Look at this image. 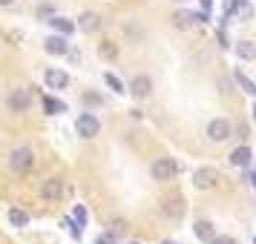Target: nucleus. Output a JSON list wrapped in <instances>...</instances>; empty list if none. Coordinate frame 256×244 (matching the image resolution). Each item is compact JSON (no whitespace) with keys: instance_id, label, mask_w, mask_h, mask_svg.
I'll use <instances>...</instances> for the list:
<instances>
[{"instance_id":"1","label":"nucleus","mask_w":256,"mask_h":244,"mask_svg":"<svg viewBox=\"0 0 256 244\" xmlns=\"http://www.w3.org/2000/svg\"><path fill=\"white\" fill-rule=\"evenodd\" d=\"M75 129H78L81 138H95V135L101 132V121H98L92 112H84V115H78V121H75Z\"/></svg>"},{"instance_id":"2","label":"nucleus","mask_w":256,"mask_h":244,"mask_svg":"<svg viewBox=\"0 0 256 244\" xmlns=\"http://www.w3.org/2000/svg\"><path fill=\"white\" fill-rule=\"evenodd\" d=\"M150 173H152V178H156V181H170V178L178 173V167H176L173 158H158V161L152 164Z\"/></svg>"},{"instance_id":"3","label":"nucleus","mask_w":256,"mask_h":244,"mask_svg":"<svg viewBox=\"0 0 256 244\" xmlns=\"http://www.w3.org/2000/svg\"><path fill=\"white\" fill-rule=\"evenodd\" d=\"M9 167H12L14 173H26V170L32 167V150H26V147H18V150L9 155Z\"/></svg>"},{"instance_id":"4","label":"nucleus","mask_w":256,"mask_h":244,"mask_svg":"<svg viewBox=\"0 0 256 244\" xmlns=\"http://www.w3.org/2000/svg\"><path fill=\"white\" fill-rule=\"evenodd\" d=\"M216 181H219V173H216L213 167H202V170L193 173V184H196L198 190H210Z\"/></svg>"},{"instance_id":"5","label":"nucleus","mask_w":256,"mask_h":244,"mask_svg":"<svg viewBox=\"0 0 256 244\" xmlns=\"http://www.w3.org/2000/svg\"><path fill=\"white\" fill-rule=\"evenodd\" d=\"M29 106H32L29 89H14V92L9 95V109H12V112H26Z\"/></svg>"},{"instance_id":"6","label":"nucleus","mask_w":256,"mask_h":244,"mask_svg":"<svg viewBox=\"0 0 256 244\" xmlns=\"http://www.w3.org/2000/svg\"><path fill=\"white\" fill-rule=\"evenodd\" d=\"M162 210H164V216H167V219H173V221L182 219V216H184V198H182V196H170L162 204Z\"/></svg>"},{"instance_id":"7","label":"nucleus","mask_w":256,"mask_h":244,"mask_svg":"<svg viewBox=\"0 0 256 244\" xmlns=\"http://www.w3.org/2000/svg\"><path fill=\"white\" fill-rule=\"evenodd\" d=\"M208 135H210V141H228L230 138V124L224 118H216V121H210Z\"/></svg>"},{"instance_id":"8","label":"nucleus","mask_w":256,"mask_h":244,"mask_svg":"<svg viewBox=\"0 0 256 244\" xmlns=\"http://www.w3.org/2000/svg\"><path fill=\"white\" fill-rule=\"evenodd\" d=\"M44 81H46L49 89H64V86H70V75L60 69H46L44 72Z\"/></svg>"},{"instance_id":"9","label":"nucleus","mask_w":256,"mask_h":244,"mask_svg":"<svg viewBox=\"0 0 256 244\" xmlns=\"http://www.w3.org/2000/svg\"><path fill=\"white\" fill-rule=\"evenodd\" d=\"M46 52L49 55H66L70 52V43H66V35H52V37H46Z\"/></svg>"},{"instance_id":"10","label":"nucleus","mask_w":256,"mask_h":244,"mask_svg":"<svg viewBox=\"0 0 256 244\" xmlns=\"http://www.w3.org/2000/svg\"><path fill=\"white\" fill-rule=\"evenodd\" d=\"M130 92L136 95V98H147V95L152 92V83L147 75H136V81L130 83Z\"/></svg>"},{"instance_id":"11","label":"nucleus","mask_w":256,"mask_h":244,"mask_svg":"<svg viewBox=\"0 0 256 244\" xmlns=\"http://www.w3.org/2000/svg\"><path fill=\"white\" fill-rule=\"evenodd\" d=\"M40 196L49 198V201H58L60 196H64V181H58V178H52V181H46V184L40 187Z\"/></svg>"},{"instance_id":"12","label":"nucleus","mask_w":256,"mask_h":244,"mask_svg":"<svg viewBox=\"0 0 256 244\" xmlns=\"http://www.w3.org/2000/svg\"><path fill=\"white\" fill-rule=\"evenodd\" d=\"M230 164L233 167H248V164H250V150H248V147H236V150L230 152Z\"/></svg>"},{"instance_id":"13","label":"nucleus","mask_w":256,"mask_h":244,"mask_svg":"<svg viewBox=\"0 0 256 244\" xmlns=\"http://www.w3.org/2000/svg\"><path fill=\"white\" fill-rule=\"evenodd\" d=\"M44 112L46 115H60V112H66V104L58 101V98H44Z\"/></svg>"},{"instance_id":"14","label":"nucleus","mask_w":256,"mask_h":244,"mask_svg":"<svg viewBox=\"0 0 256 244\" xmlns=\"http://www.w3.org/2000/svg\"><path fill=\"white\" fill-rule=\"evenodd\" d=\"M49 23H52V29H55L58 35H72V29H75V23L66 20V17H52Z\"/></svg>"},{"instance_id":"15","label":"nucleus","mask_w":256,"mask_h":244,"mask_svg":"<svg viewBox=\"0 0 256 244\" xmlns=\"http://www.w3.org/2000/svg\"><path fill=\"white\" fill-rule=\"evenodd\" d=\"M236 55L244 58V60L256 58V43H250V40H239V43H236Z\"/></svg>"},{"instance_id":"16","label":"nucleus","mask_w":256,"mask_h":244,"mask_svg":"<svg viewBox=\"0 0 256 244\" xmlns=\"http://www.w3.org/2000/svg\"><path fill=\"white\" fill-rule=\"evenodd\" d=\"M196 236L202 239V242H210V239L216 236V230H213L210 221H196Z\"/></svg>"},{"instance_id":"17","label":"nucleus","mask_w":256,"mask_h":244,"mask_svg":"<svg viewBox=\"0 0 256 244\" xmlns=\"http://www.w3.org/2000/svg\"><path fill=\"white\" fill-rule=\"evenodd\" d=\"M176 26H178V29H190V26L196 23V14H190V12H176Z\"/></svg>"},{"instance_id":"18","label":"nucleus","mask_w":256,"mask_h":244,"mask_svg":"<svg viewBox=\"0 0 256 244\" xmlns=\"http://www.w3.org/2000/svg\"><path fill=\"white\" fill-rule=\"evenodd\" d=\"M78 26H81L84 32H95V29H98V14H92V12L81 14V23Z\"/></svg>"},{"instance_id":"19","label":"nucleus","mask_w":256,"mask_h":244,"mask_svg":"<svg viewBox=\"0 0 256 244\" xmlns=\"http://www.w3.org/2000/svg\"><path fill=\"white\" fill-rule=\"evenodd\" d=\"M9 221H12V227H26L29 216H26L24 210H9Z\"/></svg>"},{"instance_id":"20","label":"nucleus","mask_w":256,"mask_h":244,"mask_svg":"<svg viewBox=\"0 0 256 244\" xmlns=\"http://www.w3.org/2000/svg\"><path fill=\"white\" fill-rule=\"evenodd\" d=\"M236 83H239V86H242V89H244L248 95H256V83L250 81L248 75H242V72H236Z\"/></svg>"},{"instance_id":"21","label":"nucleus","mask_w":256,"mask_h":244,"mask_svg":"<svg viewBox=\"0 0 256 244\" xmlns=\"http://www.w3.org/2000/svg\"><path fill=\"white\" fill-rule=\"evenodd\" d=\"M104 81H106V86H110V89H116L118 95L124 92V83L118 81V78H116V75H112V72H106V75H104Z\"/></svg>"},{"instance_id":"22","label":"nucleus","mask_w":256,"mask_h":244,"mask_svg":"<svg viewBox=\"0 0 256 244\" xmlns=\"http://www.w3.org/2000/svg\"><path fill=\"white\" fill-rule=\"evenodd\" d=\"M98 52L104 55V58H116L118 55V49H116V43H110V40H104L101 46H98Z\"/></svg>"},{"instance_id":"23","label":"nucleus","mask_w":256,"mask_h":244,"mask_svg":"<svg viewBox=\"0 0 256 244\" xmlns=\"http://www.w3.org/2000/svg\"><path fill=\"white\" fill-rule=\"evenodd\" d=\"M210 244H236L230 239V236H213V239H210Z\"/></svg>"},{"instance_id":"24","label":"nucleus","mask_w":256,"mask_h":244,"mask_svg":"<svg viewBox=\"0 0 256 244\" xmlns=\"http://www.w3.org/2000/svg\"><path fill=\"white\" fill-rule=\"evenodd\" d=\"M239 3H242V0H224V12H228V14H233V12H236V6H239Z\"/></svg>"},{"instance_id":"25","label":"nucleus","mask_w":256,"mask_h":244,"mask_svg":"<svg viewBox=\"0 0 256 244\" xmlns=\"http://www.w3.org/2000/svg\"><path fill=\"white\" fill-rule=\"evenodd\" d=\"M124 227H127L124 221H112V230H110V236H118V233H124Z\"/></svg>"},{"instance_id":"26","label":"nucleus","mask_w":256,"mask_h":244,"mask_svg":"<svg viewBox=\"0 0 256 244\" xmlns=\"http://www.w3.org/2000/svg\"><path fill=\"white\" fill-rule=\"evenodd\" d=\"M75 221H78V224L86 221V210H84V207H75Z\"/></svg>"},{"instance_id":"27","label":"nucleus","mask_w":256,"mask_h":244,"mask_svg":"<svg viewBox=\"0 0 256 244\" xmlns=\"http://www.w3.org/2000/svg\"><path fill=\"white\" fill-rule=\"evenodd\" d=\"M95 244H116V236H101Z\"/></svg>"},{"instance_id":"28","label":"nucleus","mask_w":256,"mask_h":244,"mask_svg":"<svg viewBox=\"0 0 256 244\" xmlns=\"http://www.w3.org/2000/svg\"><path fill=\"white\" fill-rule=\"evenodd\" d=\"M210 6H213V0H202V9L204 12H210Z\"/></svg>"},{"instance_id":"29","label":"nucleus","mask_w":256,"mask_h":244,"mask_svg":"<svg viewBox=\"0 0 256 244\" xmlns=\"http://www.w3.org/2000/svg\"><path fill=\"white\" fill-rule=\"evenodd\" d=\"M14 0H0V6H12Z\"/></svg>"},{"instance_id":"30","label":"nucleus","mask_w":256,"mask_h":244,"mask_svg":"<svg viewBox=\"0 0 256 244\" xmlns=\"http://www.w3.org/2000/svg\"><path fill=\"white\" fill-rule=\"evenodd\" d=\"M254 187H256V173H254Z\"/></svg>"},{"instance_id":"31","label":"nucleus","mask_w":256,"mask_h":244,"mask_svg":"<svg viewBox=\"0 0 256 244\" xmlns=\"http://www.w3.org/2000/svg\"><path fill=\"white\" fill-rule=\"evenodd\" d=\"M164 244H173V242H164Z\"/></svg>"},{"instance_id":"32","label":"nucleus","mask_w":256,"mask_h":244,"mask_svg":"<svg viewBox=\"0 0 256 244\" xmlns=\"http://www.w3.org/2000/svg\"><path fill=\"white\" fill-rule=\"evenodd\" d=\"M254 242H256V239H254Z\"/></svg>"},{"instance_id":"33","label":"nucleus","mask_w":256,"mask_h":244,"mask_svg":"<svg viewBox=\"0 0 256 244\" xmlns=\"http://www.w3.org/2000/svg\"><path fill=\"white\" fill-rule=\"evenodd\" d=\"M132 244H136V242H132Z\"/></svg>"}]
</instances>
